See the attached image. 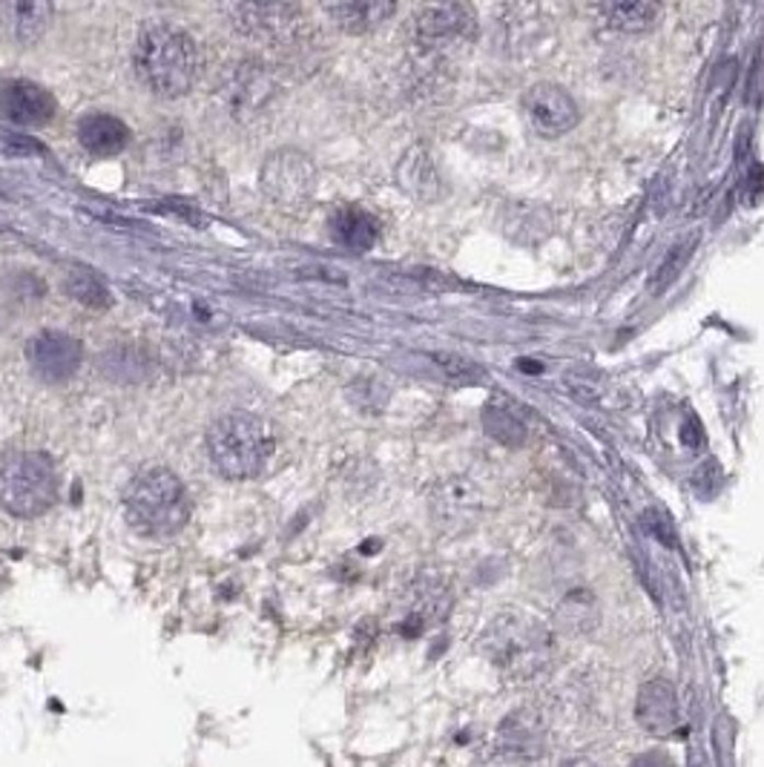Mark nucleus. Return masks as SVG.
Instances as JSON below:
<instances>
[{"label": "nucleus", "instance_id": "f257e3e1", "mask_svg": "<svg viewBox=\"0 0 764 767\" xmlns=\"http://www.w3.org/2000/svg\"><path fill=\"white\" fill-rule=\"evenodd\" d=\"M136 72L159 99H179L198 76V46L173 23H152L138 35Z\"/></svg>", "mask_w": 764, "mask_h": 767}, {"label": "nucleus", "instance_id": "f03ea898", "mask_svg": "<svg viewBox=\"0 0 764 767\" xmlns=\"http://www.w3.org/2000/svg\"><path fill=\"white\" fill-rule=\"evenodd\" d=\"M190 494L170 469L150 466L124 489L127 524L145 538H173L190 520Z\"/></svg>", "mask_w": 764, "mask_h": 767}, {"label": "nucleus", "instance_id": "7ed1b4c3", "mask_svg": "<svg viewBox=\"0 0 764 767\" xmlns=\"http://www.w3.org/2000/svg\"><path fill=\"white\" fill-rule=\"evenodd\" d=\"M483 653L512 682L540 676L555 655L552 632L523 613H503L483 632Z\"/></svg>", "mask_w": 764, "mask_h": 767}, {"label": "nucleus", "instance_id": "20e7f679", "mask_svg": "<svg viewBox=\"0 0 764 767\" xmlns=\"http://www.w3.org/2000/svg\"><path fill=\"white\" fill-rule=\"evenodd\" d=\"M273 432L265 420L236 411L216 420L207 432V455L221 478L228 480H250L273 455Z\"/></svg>", "mask_w": 764, "mask_h": 767}, {"label": "nucleus", "instance_id": "39448f33", "mask_svg": "<svg viewBox=\"0 0 764 767\" xmlns=\"http://www.w3.org/2000/svg\"><path fill=\"white\" fill-rule=\"evenodd\" d=\"M58 501V471L41 451H12L0 460V506L15 517H38Z\"/></svg>", "mask_w": 764, "mask_h": 767}, {"label": "nucleus", "instance_id": "423d86ee", "mask_svg": "<svg viewBox=\"0 0 764 767\" xmlns=\"http://www.w3.org/2000/svg\"><path fill=\"white\" fill-rule=\"evenodd\" d=\"M523 113L529 118L532 129L544 138L567 136L581 124V107L575 104V99L552 81H540L526 90Z\"/></svg>", "mask_w": 764, "mask_h": 767}, {"label": "nucleus", "instance_id": "0eeeda50", "mask_svg": "<svg viewBox=\"0 0 764 767\" xmlns=\"http://www.w3.org/2000/svg\"><path fill=\"white\" fill-rule=\"evenodd\" d=\"M317 182V170L299 150H276L262 164V191L280 205H299L310 196Z\"/></svg>", "mask_w": 764, "mask_h": 767}, {"label": "nucleus", "instance_id": "6e6552de", "mask_svg": "<svg viewBox=\"0 0 764 767\" xmlns=\"http://www.w3.org/2000/svg\"><path fill=\"white\" fill-rule=\"evenodd\" d=\"M83 348L76 336L64 331H41L26 345V363L44 382H64L81 368Z\"/></svg>", "mask_w": 764, "mask_h": 767}, {"label": "nucleus", "instance_id": "1a4fd4ad", "mask_svg": "<svg viewBox=\"0 0 764 767\" xmlns=\"http://www.w3.org/2000/svg\"><path fill=\"white\" fill-rule=\"evenodd\" d=\"M498 751L509 762H535L546 751V722L544 716L523 707L509 713L498 728Z\"/></svg>", "mask_w": 764, "mask_h": 767}, {"label": "nucleus", "instance_id": "9d476101", "mask_svg": "<svg viewBox=\"0 0 764 767\" xmlns=\"http://www.w3.org/2000/svg\"><path fill=\"white\" fill-rule=\"evenodd\" d=\"M0 115L21 127H44L53 122L55 99L32 81H3L0 84Z\"/></svg>", "mask_w": 764, "mask_h": 767}, {"label": "nucleus", "instance_id": "9b49d317", "mask_svg": "<svg viewBox=\"0 0 764 767\" xmlns=\"http://www.w3.org/2000/svg\"><path fill=\"white\" fill-rule=\"evenodd\" d=\"M636 719L650 736H670L679 728V696L664 678H652L638 690Z\"/></svg>", "mask_w": 764, "mask_h": 767}, {"label": "nucleus", "instance_id": "f8f14e48", "mask_svg": "<svg viewBox=\"0 0 764 767\" xmlns=\"http://www.w3.org/2000/svg\"><path fill=\"white\" fill-rule=\"evenodd\" d=\"M417 35L425 44H448V41H463L475 35V12L463 3H440V7H425L417 15Z\"/></svg>", "mask_w": 764, "mask_h": 767}, {"label": "nucleus", "instance_id": "ddd939ff", "mask_svg": "<svg viewBox=\"0 0 764 767\" xmlns=\"http://www.w3.org/2000/svg\"><path fill=\"white\" fill-rule=\"evenodd\" d=\"M78 141L92 156H115L122 152L129 141V129L122 118L110 113L83 115L78 124Z\"/></svg>", "mask_w": 764, "mask_h": 767}, {"label": "nucleus", "instance_id": "4468645a", "mask_svg": "<svg viewBox=\"0 0 764 767\" xmlns=\"http://www.w3.org/2000/svg\"><path fill=\"white\" fill-rule=\"evenodd\" d=\"M394 12H397V7L386 3V0H349V3L328 7V15L333 18V23L340 30L351 32V35H363V32L377 30Z\"/></svg>", "mask_w": 764, "mask_h": 767}, {"label": "nucleus", "instance_id": "2eb2a0df", "mask_svg": "<svg viewBox=\"0 0 764 767\" xmlns=\"http://www.w3.org/2000/svg\"><path fill=\"white\" fill-rule=\"evenodd\" d=\"M236 26L248 35L259 38H280L282 32L294 26L296 12L290 7H271V3H250V7H233Z\"/></svg>", "mask_w": 764, "mask_h": 767}, {"label": "nucleus", "instance_id": "dca6fc26", "mask_svg": "<svg viewBox=\"0 0 764 767\" xmlns=\"http://www.w3.org/2000/svg\"><path fill=\"white\" fill-rule=\"evenodd\" d=\"M331 236L342 248L349 251H368L377 242V221L372 214H365L360 207H340L331 216Z\"/></svg>", "mask_w": 764, "mask_h": 767}, {"label": "nucleus", "instance_id": "f3484780", "mask_svg": "<svg viewBox=\"0 0 764 767\" xmlns=\"http://www.w3.org/2000/svg\"><path fill=\"white\" fill-rule=\"evenodd\" d=\"M3 18H7L9 35L21 46H32L38 44L49 30L53 7L49 3H9V7H3Z\"/></svg>", "mask_w": 764, "mask_h": 767}, {"label": "nucleus", "instance_id": "a211bd4d", "mask_svg": "<svg viewBox=\"0 0 764 767\" xmlns=\"http://www.w3.org/2000/svg\"><path fill=\"white\" fill-rule=\"evenodd\" d=\"M601 15L618 32H647L659 23L661 9L647 0H618L601 7Z\"/></svg>", "mask_w": 764, "mask_h": 767}, {"label": "nucleus", "instance_id": "6ab92c4d", "mask_svg": "<svg viewBox=\"0 0 764 767\" xmlns=\"http://www.w3.org/2000/svg\"><path fill=\"white\" fill-rule=\"evenodd\" d=\"M483 428L492 440L503 443L509 448H521L526 443V437H529V432H526L521 420L515 414H509V411L498 409V405H489L483 411Z\"/></svg>", "mask_w": 764, "mask_h": 767}, {"label": "nucleus", "instance_id": "aec40b11", "mask_svg": "<svg viewBox=\"0 0 764 767\" xmlns=\"http://www.w3.org/2000/svg\"><path fill=\"white\" fill-rule=\"evenodd\" d=\"M402 187L420 198H429L425 187H437V173H434V164L425 159L423 150H411L406 159H402L400 168Z\"/></svg>", "mask_w": 764, "mask_h": 767}, {"label": "nucleus", "instance_id": "412c9836", "mask_svg": "<svg viewBox=\"0 0 764 767\" xmlns=\"http://www.w3.org/2000/svg\"><path fill=\"white\" fill-rule=\"evenodd\" d=\"M64 290L81 305H90V308H106L110 305V290L104 288V282L99 276L87 274V271L69 274L67 282H64Z\"/></svg>", "mask_w": 764, "mask_h": 767}, {"label": "nucleus", "instance_id": "4be33fe9", "mask_svg": "<svg viewBox=\"0 0 764 767\" xmlns=\"http://www.w3.org/2000/svg\"><path fill=\"white\" fill-rule=\"evenodd\" d=\"M696 244L698 236H689V239H684L682 244H675L673 251L666 253V259L661 262L659 271H655V279H652V290H655V294H661L670 282L679 279V274H682L684 265H687L689 256H693V251H696Z\"/></svg>", "mask_w": 764, "mask_h": 767}, {"label": "nucleus", "instance_id": "5701e85b", "mask_svg": "<svg viewBox=\"0 0 764 767\" xmlns=\"http://www.w3.org/2000/svg\"><path fill=\"white\" fill-rule=\"evenodd\" d=\"M560 618H563V627L572 632L586 630L595 618V600L586 593H572L563 600V609H560Z\"/></svg>", "mask_w": 764, "mask_h": 767}, {"label": "nucleus", "instance_id": "b1692460", "mask_svg": "<svg viewBox=\"0 0 764 767\" xmlns=\"http://www.w3.org/2000/svg\"><path fill=\"white\" fill-rule=\"evenodd\" d=\"M434 359L443 365V371H446L455 382H466V386H471V382L483 380V371H480L475 363H469V359L448 357V354H437Z\"/></svg>", "mask_w": 764, "mask_h": 767}, {"label": "nucleus", "instance_id": "393cba45", "mask_svg": "<svg viewBox=\"0 0 764 767\" xmlns=\"http://www.w3.org/2000/svg\"><path fill=\"white\" fill-rule=\"evenodd\" d=\"M643 526H647V533H650L652 538H659L664 547H675V543H679V540H675L673 520H670L664 512H659V510L643 512Z\"/></svg>", "mask_w": 764, "mask_h": 767}, {"label": "nucleus", "instance_id": "a878e982", "mask_svg": "<svg viewBox=\"0 0 764 767\" xmlns=\"http://www.w3.org/2000/svg\"><path fill=\"white\" fill-rule=\"evenodd\" d=\"M0 150L12 152V156H30V152H41V147L30 138H18V136H0Z\"/></svg>", "mask_w": 764, "mask_h": 767}, {"label": "nucleus", "instance_id": "bb28decb", "mask_svg": "<svg viewBox=\"0 0 764 767\" xmlns=\"http://www.w3.org/2000/svg\"><path fill=\"white\" fill-rule=\"evenodd\" d=\"M682 443L687 448H704V428L696 417H687L682 426Z\"/></svg>", "mask_w": 764, "mask_h": 767}, {"label": "nucleus", "instance_id": "cd10ccee", "mask_svg": "<svg viewBox=\"0 0 764 767\" xmlns=\"http://www.w3.org/2000/svg\"><path fill=\"white\" fill-rule=\"evenodd\" d=\"M629 767H673V759H670L664 751H650V753H641V756H636Z\"/></svg>", "mask_w": 764, "mask_h": 767}, {"label": "nucleus", "instance_id": "c85d7f7f", "mask_svg": "<svg viewBox=\"0 0 764 767\" xmlns=\"http://www.w3.org/2000/svg\"><path fill=\"white\" fill-rule=\"evenodd\" d=\"M560 767H598V765H592V762H586V759H569V762H563Z\"/></svg>", "mask_w": 764, "mask_h": 767}]
</instances>
